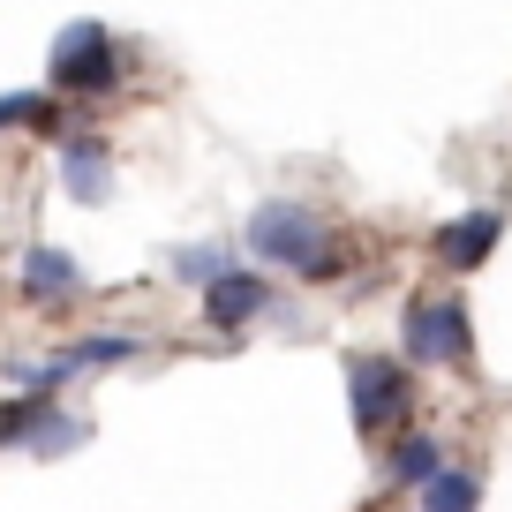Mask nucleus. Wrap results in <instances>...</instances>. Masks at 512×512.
<instances>
[{
  "label": "nucleus",
  "mask_w": 512,
  "mask_h": 512,
  "mask_svg": "<svg viewBox=\"0 0 512 512\" xmlns=\"http://www.w3.org/2000/svg\"><path fill=\"white\" fill-rule=\"evenodd\" d=\"M241 241H249L256 264H279V272L309 279V287H324V279L347 272V241H339V226L324 219V211L294 204V196H264V204L249 211V226H241Z\"/></svg>",
  "instance_id": "obj_1"
},
{
  "label": "nucleus",
  "mask_w": 512,
  "mask_h": 512,
  "mask_svg": "<svg viewBox=\"0 0 512 512\" xmlns=\"http://www.w3.org/2000/svg\"><path fill=\"white\" fill-rule=\"evenodd\" d=\"M46 91L61 98V106H91V98L121 91V38L106 31V23H68L61 38H53L46 53Z\"/></svg>",
  "instance_id": "obj_2"
},
{
  "label": "nucleus",
  "mask_w": 512,
  "mask_h": 512,
  "mask_svg": "<svg viewBox=\"0 0 512 512\" xmlns=\"http://www.w3.org/2000/svg\"><path fill=\"white\" fill-rule=\"evenodd\" d=\"M400 347L415 369H467L475 362V317L460 294H415L400 317Z\"/></svg>",
  "instance_id": "obj_3"
},
{
  "label": "nucleus",
  "mask_w": 512,
  "mask_h": 512,
  "mask_svg": "<svg viewBox=\"0 0 512 512\" xmlns=\"http://www.w3.org/2000/svg\"><path fill=\"white\" fill-rule=\"evenodd\" d=\"M136 354H144V332H83V339H68L61 354H46V362L16 354V362H8V384H16V392H46V400H61L68 377L121 369V362H136Z\"/></svg>",
  "instance_id": "obj_4"
},
{
  "label": "nucleus",
  "mask_w": 512,
  "mask_h": 512,
  "mask_svg": "<svg viewBox=\"0 0 512 512\" xmlns=\"http://www.w3.org/2000/svg\"><path fill=\"white\" fill-rule=\"evenodd\" d=\"M407 407H415V377H407L400 354H347V415L362 437L400 430Z\"/></svg>",
  "instance_id": "obj_5"
},
{
  "label": "nucleus",
  "mask_w": 512,
  "mask_h": 512,
  "mask_svg": "<svg viewBox=\"0 0 512 512\" xmlns=\"http://www.w3.org/2000/svg\"><path fill=\"white\" fill-rule=\"evenodd\" d=\"M16 294L31 309H68L83 294V264L68 249H53V241H31V249L16 256Z\"/></svg>",
  "instance_id": "obj_6"
},
{
  "label": "nucleus",
  "mask_w": 512,
  "mask_h": 512,
  "mask_svg": "<svg viewBox=\"0 0 512 512\" xmlns=\"http://www.w3.org/2000/svg\"><path fill=\"white\" fill-rule=\"evenodd\" d=\"M497 241H505V204H475V211H460V219L437 226L430 249H437V264H445V272H482Z\"/></svg>",
  "instance_id": "obj_7"
},
{
  "label": "nucleus",
  "mask_w": 512,
  "mask_h": 512,
  "mask_svg": "<svg viewBox=\"0 0 512 512\" xmlns=\"http://www.w3.org/2000/svg\"><path fill=\"white\" fill-rule=\"evenodd\" d=\"M264 309H272V279L249 272V264H226V272L204 287V324L211 332H249Z\"/></svg>",
  "instance_id": "obj_8"
},
{
  "label": "nucleus",
  "mask_w": 512,
  "mask_h": 512,
  "mask_svg": "<svg viewBox=\"0 0 512 512\" xmlns=\"http://www.w3.org/2000/svg\"><path fill=\"white\" fill-rule=\"evenodd\" d=\"M53 174H61V196L83 211H98L113 196V151L98 144V136H61V151H53Z\"/></svg>",
  "instance_id": "obj_9"
},
{
  "label": "nucleus",
  "mask_w": 512,
  "mask_h": 512,
  "mask_svg": "<svg viewBox=\"0 0 512 512\" xmlns=\"http://www.w3.org/2000/svg\"><path fill=\"white\" fill-rule=\"evenodd\" d=\"M437 467H445V445H437V437H422V430H407L400 445L384 452V482H400V490H422Z\"/></svg>",
  "instance_id": "obj_10"
},
{
  "label": "nucleus",
  "mask_w": 512,
  "mask_h": 512,
  "mask_svg": "<svg viewBox=\"0 0 512 512\" xmlns=\"http://www.w3.org/2000/svg\"><path fill=\"white\" fill-rule=\"evenodd\" d=\"M422 512H482V475L445 460L430 482H422Z\"/></svg>",
  "instance_id": "obj_11"
},
{
  "label": "nucleus",
  "mask_w": 512,
  "mask_h": 512,
  "mask_svg": "<svg viewBox=\"0 0 512 512\" xmlns=\"http://www.w3.org/2000/svg\"><path fill=\"white\" fill-rule=\"evenodd\" d=\"M166 272H174L181 287H196V294H204L211 279L226 272V241H181V249H166Z\"/></svg>",
  "instance_id": "obj_12"
},
{
  "label": "nucleus",
  "mask_w": 512,
  "mask_h": 512,
  "mask_svg": "<svg viewBox=\"0 0 512 512\" xmlns=\"http://www.w3.org/2000/svg\"><path fill=\"white\" fill-rule=\"evenodd\" d=\"M61 121V98L53 91H0V136L8 128H53Z\"/></svg>",
  "instance_id": "obj_13"
}]
</instances>
